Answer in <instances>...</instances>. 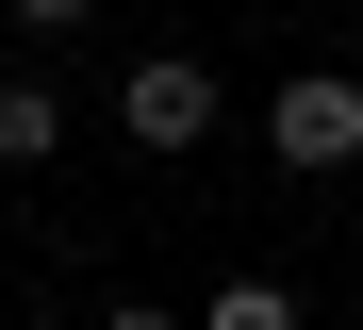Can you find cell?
Segmentation results:
<instances>
[{
	"instance_id": "7a4b0ae2",
	"label": "cell",
	"mask_w": 363,
	"mask_h": 330,
	"mask_svg": "<svg viewBox=\"0 0 363 330\" xmlns=\"http://www.w3.org/2000/svg\"><path fill=\"white\" fill-rule=\"evenodd\" d=\"M116 132H133V149H199V132H215V66H199V50H133Z\"/></svg>"
},
{
	"instance_id": "3957f363",
	"label": "cell",
	"mask_w": 363,
	"mask_h": 330,
	"mask_svg": "<svg viewBox=\"0 0 363 330\" xmlns=\"http://www.w3.org/2000/svg\"><path fill=\"white\" fill-rule=\"evenodd\" d=\"M50 149H67V99H50V83H0V165H17V182H33Z\"/></svg>"
},
{
	"instance_id": "5b68a950",
	"label": "cell",
	"mask_w": 363,
	"mask_h": 330,
	"mask_svg": "<svg viewBox=\"0 0 363 330\" xmlns=\"http://www.w3.org/2000/svg\"><path fill=\"white\" fill-rule=\"evenodd\" d=\"M99 330H182V314H165V297H116V314H99Z\"/></svg>"
},
{
	"instance_id": "6da1fadb",
	"label": "cell",
	"mask_w": 363,
	"mask_h": 330,
	"mask_svg": "<svg viewBox=\"0 0 363 330\" xmlns=\"http://www.w3.org/2000/svg\"><path fill=\"white\" fill-rule=\"evenodd\" d=\"M264 149H281L297 182H330V165H363V83H347V66H297V83L264 99Z\"/></svg>"
},
{
	"instance_id": "277c9868",
	"label": "cell",
	"mask_w": 363,
	"mask_h": 330,
	"mask_svg": "<svg viewBox=\"0 0 363 330\" xmlns=\"http://www.w3.org/2000/svg\"><path fill=\"white\" fill-rule=\"evenodd\" d=\"M199 330H297V281H281V264H248V281L199 297Z\"/></svg>"
},
{
	"instance_id": "8992f818",
	"label": "cell",
	"mask_w": 363,
	"mask_h": 330,
	"mask_svg": "<svg viewBox=\"0 0 363 330\" xmlns=\"http://www.w3.org/2000/svg\"><path fill=\"white\" fill-rule=\"evenodd\" d=\"M0 281H17V215H0Z\"/></svg>"
}]
</instances>
